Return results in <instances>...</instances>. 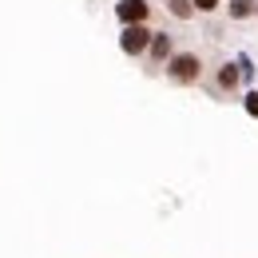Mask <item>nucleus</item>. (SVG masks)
I'll return each mask as SVG.
<instances>
[{
  "mask_svg": "<svg viewBox=\"0 0 258 258\" xmlns=\"http://www.w3.org/2000/svg\"><path fill=\"white\" fill-rule=\"evenodd\" d=\"M238 80H242V72H238V60H234V64H223V68H219V88H223V92H234V88H238Z\"/></svg>",
  "mask_w": 258,
  "mask_h": 258,
  "instance_id": "obj_4",
  "label": "nucleus"
},
{
  "mask_svg": "<svg viewBox=\"0 0 258 258\" xmlns=\"http://www.w3.org/2000/svg\"><path fill=\"white\" fill-rule=\"evenodd\" d=\"M151 40H155V32H147L143 24H127L123 36H119V48H123L127 56H139V52H147V48H151Z\"/></svg>",
  "mask_w": 258,
  "mask_h": 258,
  "instance_id": "obj_2",
  "label": "nucleus"
},
{
  "mask_svg": "<svg viewBox=\"0 0 258 258\" xmlns=\"http://www.w3.org/2000/svg\"><path fill=\"white\" fill-rule=\"evenodd\" d=\"M199 56H191V52H179V56H171V64H167V72H171V80L175 84H195L199 80Z\"/></svg>",
  "mask_w": 258,
  "mask_h": 258,
  "instance_id": "obj_1",
  "label": "nucleus"
},
{
  "mask_svg": "<svg viewBox=\"0 0 258 258\" xmlns=\"http://www.w3.org/2000/svg\"><path fill=\"white\" fill-rule=\"evenodd\" d=\"M258 0H230V16L234 20H242V16H254Z\"/></svg>",
  "mask_w": 258,
  "mask_h": 258,
  "instance_id": "obj_5",
  "label": "nucleus"
},
{
  "mask_svg": "<svg viewBox=\"0 0 258 258\" xmlns=\"http://www.w3.org/2000/svg\"><path fill=\"white\" fill-rule=\"evenodd\" d=\"M115 12H119L123 24H143V20H147V4H143V0H119Z\"/></svg>",
  "mask_w": 258,
  "mask_h": 258,
  "instance_id": "obj_3",
  "label": "nucleus"
},
{
  "mask_svg": "<svg viewBox=\"0 0 258 258\" xmlns=\"http://www.w3.org/2000/svg\"><path fill=\"white\" fill-rule=\"evenodd\" d=\"M246 111H250V115H254V119H258V88H254V92H250V96H246Z\"/></svg>",
  "mask_w": 258,
  "mask_h": 258,
  "instance_id": "obj_8",
  "label": "nucleus"
},
{
  "mask_svg": "<svg viewBox=\"0 0 258 258\" xmlns=\"http://www.w3.org/2000/svg\"><path fill=\"white\" fill-rule=\"evenodd\" d=\"M195 8L199 12H211V8H219V0H195Z\"/></svg>",
  "mask_w": 258,
  "mask_h": 258,
  "instance_id": "obj_9",
  "label": "nucleus"
},
{
  "mask_svg": "<svg viewBox=\"0 0 258 258\" xmlns=\"http://www.w3.org/2000/svg\"><path fill=\"white\" fill-rule=\"evenodd\" d=\"M151 56H155V60H167V56H171V40L163 32H155V40H151Z\"/></svg>",
  "mask_w": 258,
  "mask_h": 258,
  "instance_id": "obj_6",
  "label": "nucleus"
},
{
  "mask_svg": "<svg viewBox=\"0 0 258 258\" xmlns=\"http://www.w3.org/2000/svg\"><path fill=\"white\" fill-rule=\"evenodd\" d=\"M171 12L187 20V16H191V12H195V0H171Z\"/></svg>",
  "mask_w": 258,
  "mask_h": 258,
  "instance_id": "obj_7",
  "label": "nucleus"
},
{
  "mask_svg": "<svg viewBox=\"0 0 258 258\" xmlns=\"http://www.w3.org/2000/svg\"><path fill=\"white\" fill-rule=\"evenodd\" d=\"M254 16H258V8H254Z\"/></svg>",
  "mask_w": 258,
  "mask_h": 258,
  "instance_id": "obj_10",
  "label": "nucleus"
}]
</instances>
